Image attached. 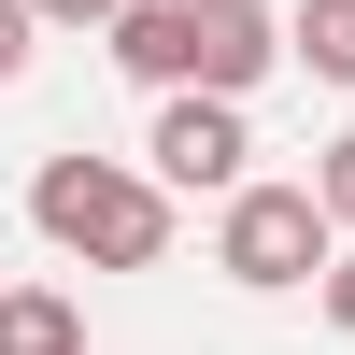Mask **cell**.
<instances>
[{
  "label": "cell",
  "instance_id": "8",
  "mask_svg": "<svg viewBox=\"0 0 355 355\" xmlns=\"http://www.w3.org/2000/svg\"><path fill=\"white\" fill-rule=\"evenodd\" d=\"M28 43H43V15H28V0H0V85L28 71Z\"/></svg>",
  "mask_w": 355,
  "mask_h": 355
},
{
  "label": "cell",
  "instance_id": "1",
  "mask_svg": "<svg viewBox=\"0 0 355 355\" xmlns=\"http://www.w3.org/2000/svg\"><path fill=\"white\" fill-rule=\"evenodd\" d=\"M114 71L157 100H256L284 71V15L270 0H128L114 15Z\"/></svg>",
  "mask_w": 355,
  "mask_h": 355
},
{
  "label": "cell",
  "instance_id": "4",
  "mask_svg": "<svg viewBox=\"0 0 355 355\" xmlns=\"http://www.w3.org/2000/svg\"><path fill=\"white\" fill-rule=\"evenodd\" d=\"M256 128H242V100H157V128H142V171H157L171 199H242L256 185Z\"/></svg>",
  "mask_w": 355,
  "mask_h": 355
},
{
  "label": "cell",
  "instance_id": "9",
  "mask_svg": "<svg viewBox=\"0 0 355 355\" xmlns=\"http://www.w3.org/2000/svg\"><path fill=\"white\" fill-rule=\"evenodd\" d=\"M28 15H43V28H100V43H114V15H128V0H28Z\"/></svg>",
  "mask_w": 355,
  "mask_h": 355
},
{
  "label": "cell",
  "instance_id": "6",
  "mask_svg": "<svg viewBox=\"0 0 355 355\" xmlns=\"http://www.w3.org/2000/svg\"><path fill=\"white\" fill-rule=\"evenodd\" d=\"M284 57H299L313 85H355V0H299V15H284Z\"/></svg>",
  "mask_w": 355,
  "mask_h": 355
},
{
  "label": "cell",
  "instance_id": "5",
  "mask_svg": "<svg viewBox=\"0 0 355 355\" xmlns=\"http://www.w3.org/2000/svg\"><path fill=\"white\" fill-rule=\"evenodd\" d=\"M0 355H85V313L57 284H0Z\"/></svg>",
  "mask_w": 355,
  "mask_h": 355
},
{
  "label": "cell",
  "instance_id": "3",
  "mask_svg": "<svg viewBox=\"0 0 355 355\" xmlns=\"http://www.w3.org/2000/svg\"><path fill=\"white\" fill-rule=\"evenodd\" d=\"M327 242H341V227H327V199H313V185H242V199L214 214V270L256 284V299L327 284Z\"/></svg>",
  "mask_w": 355,
  "mask_h": 355
},
{
  "label": "cell",
  "instance_id": "7",
  "mask_svg": "<svg viewBox=\"0 0 355 355\" xmlns=\"http://www.w3.org/2000/svg\"><path fill=\"white\" fill-rule=\"evenodd\" d=\"M313 199H327V227H341V242H355V128L327 142V157H313Z\"/></svg>",
  "mask_w": 355,
  "mask_h": 355
},
{
  "label": "cell",
  "instance_id": "10",
  "mask_svg": "<svg viewBox=\"0 0 355 355\" xmlns=\"http://www.w3.org/2000/svg\"><path fill=\"white\" fill-rule=\"evenodd\" d=\"M313 299H327V327H341V341H355V242H341V256H327V284H313Z\"/></svg>",
  "mask_w": 355,
  "mask_h": 355
},
{
  "label": "cell",
  "instance_id": "2",
  "mask_svg": "<svg viewBox=\"0 0 355 355\" xmlns=\"http://www.w3.org/2000/svg\"><path fill=\"white\" fill-rule=\"evenodd\" d=\"M28 227H43L57 256H85V270H157L171 256V185L142 157H43L28 171Z\"/></svg>",
  "mask_w": 355,
  "mask_h": 355
}]
</instances>
